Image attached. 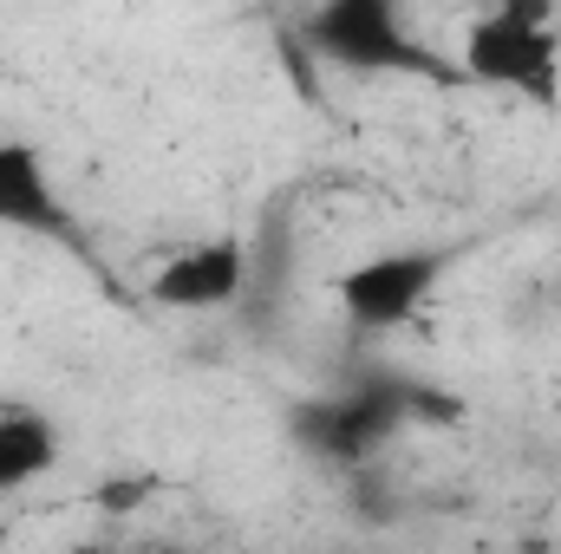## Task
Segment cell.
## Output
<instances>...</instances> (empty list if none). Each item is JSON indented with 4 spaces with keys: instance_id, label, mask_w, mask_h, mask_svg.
Instances as JSON below:
<instances>
[{
    "instance_id": "cell-2",
    "label": "cell",
    "mask_w": 561,
    "mask_h": 554,
    "mask_svg": "<svg viewBox=\"0 0 561 554\" xmlns=\"http://www.w3.org/2000/svg\"><path fill=\"white\" fill-rule=\"evenodd\" d=\"M463 85H490V92H523L536 105H561V33L556 26H529L510 13H477L463 26L457 46Z\"/></svg>"
},
{
    "instance_id": "cell-5",
    "label": "cell",
    "mask_w": 561,
    "mask_h": 554,
    "mask_svg": "<svg viewBox=\"0 0 561 554\" xmlns=\"http://www.w3.org/2000/svg\"><path fill=\"white\" fill-rule=\"evenodd\" d=\"M242 287H249V249L236 235H209L157 268L150 300L170 313H216V307H236Z\"/></svg>"
},
{
    "instance_id": "cell-6",
    "label": "cell",
    "mask_w": 561,
    "mask_h": 554,
    "mask_svg": "<svg viewBox=\"0 0 561 554\" xmlns=\"http://www.w3.org/2000/svg\"><path fill=\"white\" fill-rule=\"evenodd\" d=\"M59 463V430L26 405H0V496L39 483Z\"/></svg>"
},
{
    "instance_id": "cell-1",
    "label": "cell",
    "mask_w": 561,
    "mask_h": 554,
    "mask_svg": "<svg viewBox=\"0 0 561 554\" xmlns=\"http://www.w3.org/2000/svg\"><path fill=\"white\" fill-rule=\"evenodd\" d=\"M300 39L320 66L340 72H392V79H431V85H463V66L431 53L405 0H313V13L300 20Z\"/></svg>"
},
{
    "instance_id": "cell-4",
    "label": "cell",
    "mask_w": 561,
    "mask_h": 554,
    "mask_svg": "<svg viewBox=\"0 0 561 554\" xmlns=\"http://www.w3.org/2000/svg\"><path fill=\"white\" fill-rule=\"evenodd\" d=\"M0 229L79 249V222H72V209H66V196L53 183V163L26 138H0Z\"/></svg>"
},
{
    "instance_id": "cell-7",
    "label": "cell",
    "mask_w": 561,
    "mask_h": 554,
    "mask_svg": "<svg viewBox=\"0 0 561 554\" xmlns=\"http://www.w3.org/2000/svg\"><path fill=\"white\" fill-rule=\"evenodd\" d=\"M490 7L510 20H529V26H556V0H490Z\"/></svg>"
},
{
    "instance_id": "cell-8",
    "label": "cell",
    "mask_w": 561,
    "mask_h": 554,
    "mask_svg": "<svg viewBox=\"0 0 561 554\" xmlns=\"http://www.w3.org/2000/svg\"><path fill=\"white\" fill-rule=\"evenodd\" d=\"M144 489H150V483H105V489H99L92 503H99V509H138Z\"/></svg>"
},
{
    "instance_id": "cell-3",
    "label": "cell",
    "mask_w": 561,
    "mask_h": 554,
    "mask_svg": "<svg viewBox=\"0 0 561 554\" xmlns=\"http://www.w3.org/2000/svg\"><path fill=\"white\" fill-rule=\"evenodd\" d=\"M444 268H450V255H437V249H386V255H366V262L340 268L333 300L359 333H392L437 293Z\"/></svg>"
}]
</instances>
